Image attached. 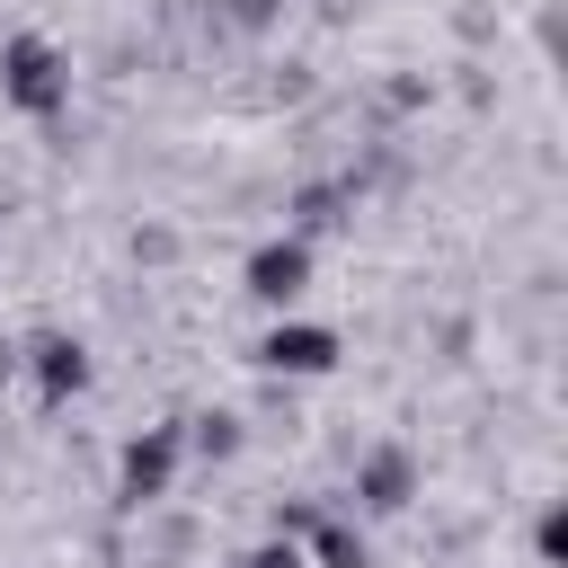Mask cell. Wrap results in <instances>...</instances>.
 <instances>
[{
	"label": "cell",
	"mask_w": 568,
	"mask_h": 568,
	"mask_svg": "<svg viewBox=\"0 0 568 568\" xmlns=\"http://www.w3.org/2000/svg\"><path fill=\"white\" fill-rule=\"evenodd\" d=\"M0 89H9L27 115H53V106L71 98V71H62V53H53L44 36H9V53H0Z\"/></svg>",
	"instance_id": "obj_1"
},
{
	"label": "cell",
	"mask_w": 568,
	"mask_h": 568,
	"mask_svg": "<svg viewBox=\"0 0 568 568\" xmlns=\"http://www.w3.org/2000/svg\"><path fill=\"white\" fill-rule=\"evenodd\" d=\"M302 284H311V248H302V240H275V248L248 257V293H257V302H293Z\"/></svg>",
	"instance_id": "obj_2"
},
{
	"label": "cell",
	"mask_w": 568,
	"mask_h": 568,
	"mask_svg": "<svg viewBox=\"0 0 568 568\" xmlns=\"http://www.w3.org/2000/svg\"><path fill=\"white\" fill-rule=\"evenodd\" d=\"M257 355H266L275 373H328V364H337V337H328V328H275Z\"/></svg>",
	"instance_id": "obj_3"
},
{
	"label": "cell",
	"mask_w": 568,
	"mask_h": 568,
	"mask_svg": "<svg viewBox=\"0 0 568 568\" xmlns=\"http://www.w3.org/2000/svg\"><path fill=\"white\" fill-rule=\"evenodd\" d=\"M169 470H178V435H142V444L124 453V497H160Z\"/></svg>",
	"instance_id": "obj_4"
},
{
	"label": "cell",
	"mask_w": 568,
	"mask_h": 568,
	"mask_svg": "<svg viewBox=\"0 0 568 568\" xmlns=\"http://www.w3.org/2000/svg\"><path fill=\"white\" fill-rule=\"evenodd\" d=\"M36 373H44V390H53V399L89 382V364H80V346H71V337H44V346H36Z\"/></svg>",
	"instance_id": "obj_5"
},
{
	"label": "cell",
	"mask_w": 568,
	"mask_h": 568,
	"mask_svg": "<svg viewBox=\"0 0 568 568\" xmlns=\"http://www.w3.org/2000/svg\"><path fill=\"white\" fill-rule=\"evenodd\" d=\"M364 497H373V506H399V497H408V462H399V453L364 462Z\"/></svg>",
	"instance_id": "obj_6"
},
{
	"label": "cell",
	"mask_w": 568,
	"mask_h": 568,
	"mask_svg": "<svg viewBox=\"0 0 568 568\" xmlns=\"http://www.w3.org/2000/svg\"><path fill=\"white\" fill-rule=\"evenodd\" d=\"M311 541H320V568H364V541L346 532V524H302Z\"/></svg>",
	"instance_id": "obj_7"
},
{
	"label": "cell",
	"mask_w": 568,
	"mask_h": 568,
	"mask_svg": "<svg viewBox=\"0 0 568 568\" xmlns=\"http://www.w3.org/2000/svg\"><path fill=\"white\" fill-rule=\"evenodd\" d=\"M240 568H302V559H293V541H266V550H248Z\"/></svg>",
	"instance_id": "obj_8"
}]
</instances>
